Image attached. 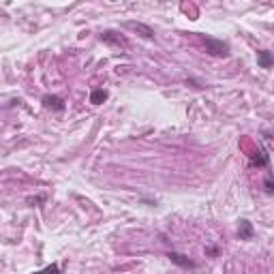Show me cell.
<instances>
[{
	"mask_svg": "<svg viewBox=\"0 0 274 274\" xmlns=\"http://www.w3.org/2000/svg\"><path fill=\"white\" fill-rule=\"evenodd\" d=\"M101 41L103 43H111V45H118V47H127V39L125 37H120L118 32H111V30H107L101 35Z\"/></svg>",
	"mask_w": 274,
	"mask_h": 274,
	"instance_id": "8992f818",
	"label": "cell"
},
{
	"mask_svg": "<svg viewBox=\"0 0 274 274\" xmlns=\"http://www.w3.org/2000/svg\"><path fill=\"white\" fill-rule=\"evenodd\" d=\"M32 274H60V266H58V264H52V266L43 268V270H37V272H32Z\"/></svg>",
	"mask_w": 274,
	"mask_h": 274,
	"instance_id": "30bf717a",
	"label": "cell"
},
{
	"mask_svg": "<svg viewBox=\"0 0 274 274\" xmlns=\"http://www.w3.org/2000/svg\"><path fill=\"white\" fill-rule=\"evenodd\" d=\"M264 186H266V193H268V195H272V191H274V184H272V176H270V174L266 176V184H264Z\"/></svg>",
	"mask_w": 274,
	"mask_h": 274,
	"instance_id": "8fae6325",
	"label": "cell"
},
{
	"mask_svg": "<svg viewBox=\"0 0 274 274\" xmlns=\"http://www.w3.org/2000/svg\"><path fill=\"white\" fill-rule=\"evenodd\" d=\"M251 163L257 165V167H268V163H270V157L266 154V150H264V148H259V154L251 159Z\"/></svg>",
	"mask_w": 274,
	"mask_h": 274,
	"instance_id": "ba28073f",
	"label": "cell"
},
{
	"mask_svg": "<svg viewBox=\"0 0 274 274\" xmlns=\"http://www.w3.org/2000/svg\"><path fill=\"white\" fill-rule=\"evenodd\" d=\"M43 105L47 107V110H54V111H64V101L60 99V96H56V94H45L43 96Z\"/></svg>",
	"mask_w": 274,
	"mask_h": 274,
	"instance_id": "3957f363",
	"label": "cell"
},
{
	"mask_svg": "<svg viewBox=\"0 0 274 274\" xmlns=\"http://www.w3.org/2000/svg\"><path fill=\"white\" fill-rule=\"evenodd\" d=\"M201 41H203L206 52L210 54V56H217V58H227L229 56V43H225L221 39H214V37H208V35H203Z\"/></svg>",
	"mask_w": 274,
	"mask_h": 274,
	"instance_id": "6da1fadb",
	"label": "cell"
},
{
	"mask_svg": "<svg viewBox=\"0 0 274 274\" xmlns=\"http://www.w3.org/2000/svg\"><path fill=\"white\" fill-rule=\"evenodd\" d=\"M107 90H101V88H96V90H92V94H90V103L92 105H101L103 101H107Z\"/></svg>",
	"mask_w": 274,
	"mask_h": 274,
	"instance_id": "9c48e42d",
	"label": "cell"
},
{
	"mask_svg": "<svg viewBox=\"0 0 274 274\" xmlns=\"http://www.w3.org/2000/svg\"><path fill=\"white\" fill-rule=\"evenodd\" d=\"M122 26H125V28L135 30V32H142L144 39H152V37H154V30L150 28V26H146V24H139V21H125Z\"/></svg>",
	"mask_w": 274,
	"mask_h": 274,
	"instance_id": "277c9868",
	"label": "cell"
},
{
	"mask_svg": "<svg viewBox=\"0 0 274 274\" xmlns=\"http://www.w3.org/2000/svg\"><path fill=\"white\" fill-rule=\"evenodd\" d=\"M253 236H255L253 223L246 221V219H240V223H238V238L240 240H251Z\"/></svg>",
	"mask_w": 274,
	"mask_h": 274,
	"instance_id": "5b68a950",
	"label": "cell"
},
{
	"mask_svg": "<svg viewBox=\"0 0 274 274\" xmlns=\"http://www.w3.org/2000/svg\"><path fill=\"white\" fill-rule=\"evenodd\" d=\"M41 201H45V197H35V200H32V197H28V203H41Z\"/></svg>",
	"mask_w": 274,
	"mask_h": 274,
	"instance_id": "7c38bea8",
	"label": "cell"
},
{
	"mask_svg": "<svg viewBox=\"0 0 274 274\" xmlns=\"http://www.w3.org/2000/svg\"><path fill=\"white\" fill-rule=\"evenodd\" d=\"M167 257H169L171 264H176V266H180V268H191V270H195V268H197L195 261H191L189 257L182 255V253H174V251H171V253H169Z\"/></svg>",
	"mask_w": 274,
	"mask_h": 274,
	"instance_id": "7a4b0ae2",
	"label": "cell"
},
{
	"mask_svg": "<svg viewBox=\"0 0 274 274\" xmlns=\"http://www.w3.org/2000/svg\"><path fill=\"white\" fill-rule=\"evenodd\" d=\"M272 62H274L272 52H268V50L257 52V64H259L261 69H270V67H272Z\"/></svg>",
	"mask_w": 274,
	"mask_h": 274,
	"instance_id": "52a82bcc",
	"label": "cell"
}]
</instances>
